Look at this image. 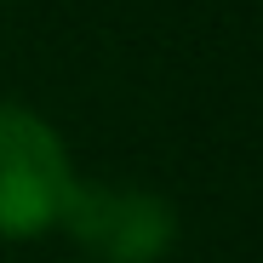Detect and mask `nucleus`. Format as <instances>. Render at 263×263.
I'll list each match as a JSON object with an SVG mask.
<instances>
[{
  "label": "nucleus",
  "mask_w": 263,
  "mask_h": 263,
  "mask_svg": "<svg viewBox=\"0 0 263 263\" xmlns=\"http://www.w3.org/2000/svg\"><path fill=\"white\" fill-rule=\"evenodd\" d=\"M74 166L63 138L29 109L0 103V240H34L58 229Z\"/></svg>",
  "instance_id": "f257e3e1"
},
{
  "label": "nucleus",
  "mask_w": 263,
  "mask_h": 263,
  "mask_svg": "<svg viewBox=\"0 0 263 263\" xmlns=\"http://www.w3.org/2000/svg\"><path fill=\"white\" fill-rule=\"evenodd\" d=\"M69 240L92 263H155L166 257L178 217L149 189H103V183H69V200L58 212Z\"/></svg>",
  "instance_id": "f03ea898"
}]
</instances>
